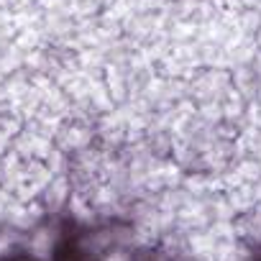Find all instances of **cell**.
I'll list each match as a JSON object with an SVG mask.
<instances>
[{
  "label": "cell",
  "instance_id": "obj_1",
  "mask_svg": "<svg viewBox=\"0 0 261 261\" xmlns=\"http://www.w3.org/2000/svg\"><path fill=\"white\" fill-rule=\"evenodd\" d=\"M102 261H130V258H128L125 253H120V251H113V253H108Z\"/></svg>",
  "mask_w": 261,
  "mask_h": 261
}]
</instances>
